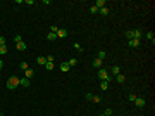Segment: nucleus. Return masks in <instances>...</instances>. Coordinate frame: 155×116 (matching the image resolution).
<instances>
[{"label":"nucleus","mask_w":155,"mask_h":116,"mask_svg":"<svg viewBox=\"0 0 155 116\" xmlns=\"http://www.w3.org/2000/svg\"><path fill=\"white\" fill-rule=\"evenodd\" d=\"M19 87V78L17 76H10L7 80V88L9 90H14V88H17Z\"/></svg>","instance_id":"f257e3e1"},{"label":"nucleus","mask_w":155,"mask_h":116,"mask_svg":"<svg viewBox=\"0 0 155 116\" xmlns=\"http://www.w3.org/2000/svg\"><path fill=\"white\" fill-rule=\"evenodd\" d=\"M97 76L100 78L102 81H110V75H109V71H107V69H102V68H100V69H98V73H97Z\"/></svg>","instance_id":"f03ea898"},{"label":"nucleus","mask_w":155,"mask_h":116,"mask_svg":"<svg viewBox=\"0 0 155 116\" xmlns=\"http://www.w3.org/2000/svg\"><path fill=\"white\" fill-rule=\"evenodd\" d=\"M134 104H136L138 108H145V104H147V101H145L143 97H136V99H134Z\"/></svg>","instance_id":"7ed1b4c3"},{"label":"nucleus","mask_w":155,"mask_h":116,"mask_svg":"<svg viewBox=\"0 0 155 116\" xmlns=\"http://www.w3.org/2000/svg\"><path fill=\"white\" fill-rule=\"evenodd\" d=\"M59 68H60V71H62V73H67V71L71 69V68H69V64H67V61L60 62V66H59Z\"/></svg>","instance_id":"20e7f679"},{"label":"nucleus","mask_w":155,"mask_h":116,"mask_svg":"<svg viewBox=\"0 0 155 116\" xmlns=\"http://www.w3.org/2000/svg\"><path fill=\"white\" fill-rule=\"evenodd\" d=\"M33 76H35V71H33L31 68H28V69L24 71V78H28V80H31Z\"/></svg>","instance_id":"39448f33"},{"label":"nucleus","mask_w":155,"mask_h":116,"mask_svg":"<svg viewBox=\"0 0 155 116\" xmlns=\"http://www.w3.org/2000/svg\"><path fill=\"white\" fill-rule=\"evenodd\" d=\"M57 37H59V38H66V37H67V30H64V28H59V31H57Z\"/></svg>","instance_id":"423d86ee"},{"label":"nucleus","mask_w":155,"mask_h":116,"mask_svg":"<svg viewBox=\"0 0 155 116\" xmlns=\"http://www.w3.org/2000/svg\"><path fill=\"white\" fill-rule=\"evenodd\" d=\"M91 64H93V68H98V69H100V68H102V64H103V61H102V59H98V57H95V61H93Z\"/></svg>","instance_id":"0eeeda50"},{"label":"nucleus","mask_w":155,"mask_h":116,"mask_svg":"<svg viewBox=\"0 0 155 116\" xmlns=\"http://www.w3.org/2000/svg\"><path fill=\"white\" fill-rule=\"evenodd\" d=\"M141 37H143V33H141V30H133V38L140 40Z\"/></svg>","instance_id":"6e6552de"},{"label":"nucleus","mask_w":155,"mask_h":116,"mask_svg":"<svg viewBox=\"0 0 155 116\" xmlns=\"http://www.w3.org/2000/svg\"><path fill=\"white\" fill-rule=\"evenodd\" d=\"M36 64H40V66H45V64H47V57H43V56L36 57Z\"/></svg>","instance_id":"1a4fd4ad"},{"label":"nucleus","mask_w":155,"mask_h":116,"mask_svg":"<svg viewBox=\"0 0 155 116\" xmlns=\"http://www.w3.org/2000/svg\"><path fill=\"white\" fill-rule=\"evenodd\" d=\"M19 85H23V87H29V80H28V78H19Z\"/></svg>","instance_id":"9d476101"},{"label":"nucleus","mask_w":155,"mask_h":116,"mask_svg":"<svg viewBox=\"0 0 155 116\" xmlns=\"http://www.w3.org/2000/svg\"><path fill=\"white\" fill-rule=\"evenodd\" d=\"M145 37L150 40L152 43H155V35H154V31H148V33H145Z\"/></svg>","instance_id":"9b49d317"},{"label":"nucleus","mask_w":155,"mask_h":116,"mask_svg":"<svg viewBox=\"0 0 155 116\" xmlns=\"http://www.w3.org/2000/svg\"><path fill=\"white\" fill-rule=\"evenodd\" d=\"M129 47H140V40L131 38V40H129Z\"/></svg>","instance_id":"f8f14e48"},{"label":"nucleus","mask_w":155,"mask_h":116,"mask_svg":"<svg viewBox=\"0 0 155 116\" xmlns=\"http://www.w3.org/2000/svg\"><path fill=\"white\" fill-rule=\"evenodd\" d=\"M110 73H112V75H119V73H121V68H119V66H112V68H110Z\"/></svg>","instance_id":"ddd939ff"},{"label":"nucleus","mask_w":155,"mask_h":116,"mask_svg":"<svg viewBox=\"0 0 155 116\" xmlns=\"http://www.w3.org/2000/svg\"><path fill=\"white\" fill-rule=\"evenodd\" d=\"M95 7H97V9L105 7V0H97V2H95Z\"/></svg>","instance_id":"4468645a"},{"label":"nucleus","mask_w":155,"mask_h":116,"mask_svg":"<svg viewBox=\"0 0 155 116\" xmlns=\"http://www.w3.org/2000/svg\"><path fill=\"white\" fill-rule=\"evenodd\" d=\"M55 38H57V33H52V31H50V33L47 35V40H48V42H53Z\"/></svg>","instance_id":"2eb2a0df"},{"label":"nucleus","mask_w":155,"mask_h":116,"mask_svg":"<svg viewBox=\"0 0 155 116\" xmlns=\"http://www.w3.org/2000/svg\"><path fill=\"white\" fill-rule=\"evenodd\" d=\"M26 47H28V45H26L24 42H21V43H17V45H16V49H17V50H26Z\"/></svg>","instance_id":"dca6fc26"},{"label":"nucleus","mask_w":155,"mask_h":116,"mask_svg":"<svg viewBox=\"0 0 155 116\" xmlns=\"http://www.w3.org/2000/svg\"><path fill=\"white\" fill-rule=\"evenodd\" d=\"M109 85H110V81H102L100 83V88L102 90H109Z\"/></svg>","instance_id":"f3484780"},{"label":"nucleus","mask_w":155,"mask_h":116,"mask_svg":"<svg viewBox=\"0 0 155 116\" xmlns=\"http://www.w3.org/2000/svg\"><path fill=\"white\" fill-rule=\"evenodd\" d=\"M116 80H117V83H124V81H126V76L119 73V75H117V76H116Z\"/></svg>","instance_id":"a211bd4d"},{"label":"nucleus","mask_w":155,"mask_h":116,"mask_svg":"<svg viewBox=\"0 0 155 116\" xmlns=\"http://www.w3.org/2000/svg\"><path fill=\"white\" fill-rule=\"evenodd\" d=\"M67 64H69V68H74V66L78 64V59H74V57H73V59H69V61H67Z\"/></svg>","instance_id":"6ab92c4d"},{"label":"nucleus","mask_w":155,"mask_h":116,"mask_svg":"<svg viewBox=\"0 0 155 116\" xmlns=\"http://www.w3.org/2000/svg\"><path fill=\"white\" fill-rule=\"evenodd\" d=\"M98 12H100L102 16H109V9H107V7H102V9H98Z\"/></svg>","instance_id":"aec40b11"},{"label":"nucleus","mask_w":155,"mask_h":116,"mask_svg":"<svg viewBox=\"0 0 155 116\" xmlns=\"http://www.w3.org/2000/svg\"><path fill=\"white\" fill-rule=\"evenodd\" d=\"M19 68H21V69H23V71H26V69H28V68H29V66H28V62H26V61H23V62H21V64H19Z\"/></svg>","instance_id":"412c9836"},{"label":"nucleus","mask_w":155,"mask_h":116,"mask_svg":"<svg viewBox=\"0 0 155 116\" xmlns=\"http://www.w3.org/2000/svg\"><path fill=\"white\" fill-rule=\"evenodd\" d=\"M7 54V45H0V56H5Z\"/></svg>","instance_id":"4be33fe9"},{"label":"nucleus","mask_w":155,"mask_h":116,"mask_svg":"<svg viewBox=\"0 0 155 116\" xmlns=\"http://www.w3.org/2000/svg\"><path fill=\"white\" fill-rule=\"evenodd\" d=\"M97 57H98V59H102V61H103V59H105V57H107V54H105V52H103V50H100V52H98V56H97Z\"/></svg>","instance_id":"5701e85b"},{"label":"nucleus","mask_w":155,"mask_h":116,"mask_svg":"<svg viewBox=\"0 0 155 116\" xmlns=\"http://www.w3.org/2000/svg\"><path fill=\"white\" fill-rule=\"evenodd\" d=\"M45 69H47V71H52V69H53V62H47V64H45Z\"/></svg>","instance_id":"b1692460"},{"label":"nucleus","mask_w":155,"mask_h":116,"mask_svg":"<svg viewBox=\"0 0 155 116\" xmlns=\"http://www.w3.org/2000/svg\"><path fill=\"white\" fill-rule=\"evenodd\" d=\"M14 42H16V45L21 43V42H23V37H21V35H16V37H14Z\"/></svg>","instance_id":"393cba45"},{"label":"nucleus","mask_w":155,"mask_h":116,"mask_svg":"<svg viewBox=\"0 0 155 116\" xmlns=\"http://www.w3.org/2000/svg\"><path fill=\"white\" fill-rule=\"evenodd\" d=\"M74 50H76V52H79V54H81V52H83V47H81L79 43H74Z\"/></svg>","instance_id":"a878e982"},{"label":"nucleus","mask_w":155,"mask_h":116,"mask_svg":"<svg viewBox=\"0 0 155 116\" xmlns=\"http://www.w3.org/2000/svg\"><path fill=\"white\" fill-rule=\"evenodd\" d=\"M124 35H126V38H128V40H131V38H133V30H129V31H126Z\"/></svg>","instance_id":"bb28decb"},{"label":"nucleus","mask_w":155,"mask_h":116,"mask_svg":"<svg viewBox=\"0 0 155 116\" xmlns=\"http://www.w3.org/2000/svg\"><path fill=\"white\" fill-rule=\"evenodd\" d=\"M100 101H102V99H100L98 95H93V97H91V102H97V104H98Z\"/></svg>","instance_id":"cd10ccee"},{"label":"nucleus","mask_w":155,"mask_h":116,"mask_svg":"<svg viewBox=\"0 0 155 116\" xmlns=\"http://www.w3.org/2000/svg\"><path fill=\"white\" fill-rule=\"evenodd\" d=\"M90 12H91V14H97V12H98V9H97L95 5H91V7H90Z\"/></svg>","instance_id":"c85d7f7f"},{"label":"nucleus","mask_w":155,"mask_h":116,"mask_svg":"<svg viewBox=\"0 0 155 116\" xmlns=\"http://www.w3.org/2000/svg\"><path fill=\"white\" fill-rule=\"evenodd\" d=\"M128 99H129L131 102H134V99H136V95H134V94H129V95H128Z\"/></svg>","instance_id":"c756f323"},{"label":"nucleus","mask_w":155,"mask_h":116,"mask_svg":"<svg viewBox=\"0 0 155 116\" xmlns=\"http://www.w3.org/2000/svg\"><path fill=\"white\" fill-rule=\"evenodd\" d=\"M50 31H52V33H57V31H59V28H57V26H55V24H53V26H52V28H50Z\"/></svg>","instance_id":"7c9ffc66"},{"label":"nucleus","mask_w":155,"mask_h":116,"mask_svg":"<svg viewBox=\"0 0 155 116\" xmlns=\"http://www.w3.org/2000/svg\"><path fill=\"white\" fill-rule=\"evenodd\" d=\"M47 62H53V56H48L47 57Z\"/></svg>","instance_id":"2f4dec72"},{"label":"nucleus","mask_w":155,"mask_h":116,"mask_svg":"<svg viewBox=\"0 0 155 116\" xmlns=\"http://www.w3.org/2000/svg\"><path fill=\"white\" fill-rule=\"evenodd\" d=\"M0 45H5V37H0Z\"/></svg>","instance_id":"473e14b6"},{"label":"nucleus","mask_w":155,"mask_h":116,"mask_svg":"<svg viewBox=\"0 0 155 116\" xmlns=\"http://www.w3.org/2000/svg\"><path fill=\"white\" fill-rule=\"evenodd\" d=\"M2 68H3V61H0V71H2Z\"/></svg>","instance_id":"72a5a7b5"},{"label":"nucleus","mask_w":155,"mask_h":116,"mask_svg":"<svg viewBox=\"0 0 155 116\" xmlns=\"http://www.w3.org/2000/svg\"><path fill=\"white\" fill-rule=\"evenodd\" d=\"M100 116H105V115H100Z\"/></svg>","instance_id":"f704fd0d"}]
</instances>
